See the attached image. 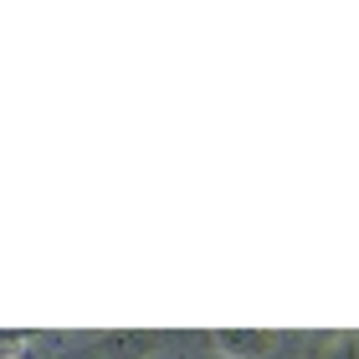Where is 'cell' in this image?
Here are the masks:
<instances>
[{
	"label": "cell",
	"instance_id": "1",
	"mask_svg": "<svg viewBox=\"0 0 359 359\" xmlns=\"http://www.w3.org/2000/svg\"><path fill=\"white\" fill-rule=\"evenodd\" d=\"M210 349L221 359H272L277 334L272 329H216L210 334Z\"/></svg>",
	"mask_w": 359,
	"mask_h": 359
},
{
	"label": "cell",
	"instance_id": "4",
	"mask_svg": "<svg viewBox=\"0 0 359 359\" xmlns=\"http://www.w3.org/2000/svg\"><path fill=\"white\" fill-rule=\"evenodd\" d=\"M15 359H21V354H15Z\"/></svg>",
	"mask_w": 359,
	"mask_h": 359
},
{
	"label": "cell",
	"instance_id": "2",
	"mask_svg": "<svg viewBox=\"0 0 359 359\" xmlns=\"http://www.w3.org/2000/svg\"><path fill=\"white\" fill-rule=\"evenodd\" d=\"M97 359H154L159 349H165V334H149V329H123V334H103L97 339Z\"/></svg>",
	"mask_w": 359,
	"mask_h": 359
},
{
	"label": "cell",
	"instance_id": "3",
	"mask_svg": "<svg viewBox=\"0 0 359 359\" xmlns=\"http://www.w3.org/2000/svg\"><path fill=\"white\" fill-rule=\"evenodd\" d=\"M313 359H359V339H354V334H329V339L313 349Z\"/></svg>",
	"mask_w": 359,
	"mask_h": 359
}]
</instances>
